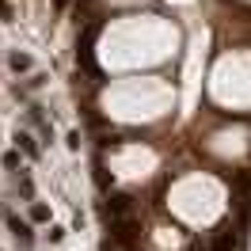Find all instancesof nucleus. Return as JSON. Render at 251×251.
Here are the masks:
<instances>
[{"mask_svg":"<svg viewBox=\"0 0 251 251\" xmlns=\"http://www.w3.org/2000/svg\"><path fill=\"white\" fill-rule=\"evenodd\" d=\"M141 240V221L137 217H114L110 221V244L114 248H133Z\"/></svg>","mask_w":251,"mask_h":251,"instance_id":"f257e3e1","label":"nucleus"},{"mask_svg":"<svg viewBox=\"0 0 251 251\" xmlns=\"http://www.w3.org/2000/svg\"><path fill=\"white\" fill-rule=\"evenodd\" d=\"M205 244H209V251H236L240 248V232H236V225H217Z\"/></svg>","mask_w":251,"mask_h":251,"instance_id":"f03ea898","label":"nucleus"},{"mask_svg":"<svg viewBox=\"0 0 251 251\" xmlns=\"http://www.w3.org/2000/svg\"><path fill=\"white\" fill-rule=\"evenodd\" d=\"M107 217H133V198L129 194H110L107 198Z\"/></svg>","mask_w":251,"mask_h":251,"instance_id":"7ed1b4c3","label":"nucleus"},{"mask_svg":"<svg viewBox=\"0 0 251 251\" xmlns=\"http://www.w3.org/2000/svg\"><path fill=\"white\" fill-rule=\"evenodd\" d=\"M8 225H12V232H16V240H23V244H31V228H27V225H23L19 217H12V213H8Z\"/></svg>","mask_w":251,"mask_h":251,"instance_id":"20e7f679","label":"nucleus"},{"mask_svg":"<svg viewBox=\"0 0 251 251\" xmlns=\"http://www.w3.org/2000/svg\"><path fill=\"white\" fill-rule=\"evenodd\" d=\"M16 145L27 152V156H38V145H34V137L31 133H16Z\"/></svg>","mask_w":251,"mask_h":251,"instance_id":"39448f33","label":"nucleus"},{"mask_svg":"<svg viewBox=\"0 0 251 251\" xmlns=\"http://www.w3.org/2000/svg\"><path fill=\"white\" fill-rule=\"evenodd\" d=\"M8 65H12L16 73H23V69H31V57H23V53H12V57H8Z\"/></svg>","mask_w":251,"mask_h":251,"instance_id":"423d86ee","label":"nucleus"},{"mask_svg":"<svg viewBox=\"0 0 251 251\" xmlns=\"http://www.w3.org/2000/svg\"><path fill=\"white\" fill-rule=\"evenodd\" d=\"M31 217H34V221H46V217H50V209H46V205H34Z\"/></svg>","mask_w":251,"mask_h":251,"instance_id":"0eeeda50","label":"nucleus"},{"mask_svg":"<svg viewBox=\"0 0 251 251\" xmlns=\"http://www.w3.org/2000/svg\"><path fill=\"white\" fill-rule=\"evenodd\" d=\"M4 168H19V152H4Z\"/></svg>","mask_w":251,"mask_h":251,"instance_id":"6e6552de","label":"nucleus"},{"mask_svg":"<svg viewBox=\"0 0 251 251\" xmlns=\"http://www.w3.org/2000/svg\"><path fill=\"white\" fill-rule=\"evenodd\" d=\"M187 251H209V244H202V240H190V248Z\"/></svg>","mask_w":251,"mask_h":251,"instance_id":"1a4fd4ad","label":"nucleus"},{"mask_svg":"<svg viewBox=\"0 0 251 251\" xmlns=\"http://www.w3.org/2000/svg\"><path fill=\"white\" fill-rule=\"evenodd\" d=\"M53 8H57V12H65V8H69V0H53Z\"/></svg>","mask_w":251,"mask_h":251,"instance_id":"9d476101","label":"nucleus"}]
</instances>
